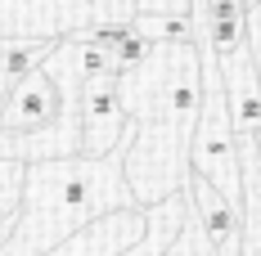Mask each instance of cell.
Returning a JSON list of instances; mask_svg holds the SVG:
<instances>
[{"instance_id":"6da1fadb","label":"cell","mask_w":261,"mask_h":256,"mask_svg":"<svg viewBox=\"0 0 261 256\" xmlns=\"http://www.w3.org/2000/svg\"><path fill=\"white\" fill-rule=\"evenodd\" d=\"M130 117L126 184L135 207H153L185 193L194 176L189 144L203 112V59L194 41H153V54L117 77Z\"/></svg>"},{"instance_id":"7a4b0ae2","label":"cell","mask_w":261,"mask_h":256,"mask_svg":"<svg viewBox=\"0 0 261 256\" xmlns=\"http://www.w3.org/2000/svg\"><path fill=\"white\" fill-rule=\"evenodd\" d=\"M130 144V139H126ZM126 144L108 157H45L27 162L23 207L5 256H45L90 220L135 207L126 184Z\"/></svg>"},{"instance_id":"3957f363","label":"cell","mask_w":261,"mask_h":256,"mask_svg":"<svg viewBox=\"0 0 261 256\" xmlns=\"http://www.w3.org/2000/svg\"><path fill=\"white\" fill-rule=\"evenodd\" d=\"M189 166L194 176H203L225 193V203L243 211V171H239V135L230 122V103H225V86H221V63L203 59V112L194 126V144H189Z\"/></svg>"},{"instance_id":"277c9868","label":"cell","mask_w":261,"mask_h":256,"mask_svg":"<svg viewBox=\"0 0 261 256\" xmlns=\"http://www.w3.org/2000/svg\"><path fill=\"white\" fill-rule=\"evenodd\" d=\"M130 139V117L122 108L117 77L95 72L81 81V157H108Z\"/></svg>"},{"instance_id":"5b68a950","label":"cell","mask_w":261,"mask_h":256,"mask_svg":"<svg viewBox=\"0 0 261 256\" xmlns=\"http://www.w3.org/2000/svg\"><path fill=\"white\" fill-rule=\"evenodd\" d=\"M149 230V211L144 207H126L90 220L86 230H77L72 238H63L59 247H50L45 256H122L126 247H135Z\"/></svg>"},{"instance_id":"8992f818","label":"cell","mask_w":261,"mask_h":256,"mask_svg":"<svg viewBox=\"0 0 261 256\" xmlns=\"http://www.w3.org/2000/svg\"><path fill=\"white\" fill-rule=\"evenodd\" d=\"M185 198L207 234V243L216 247V256H243V211L234 203H225V193H216L203 176H189Z\"/></svg>"},{"instance_id":"52a82bcc","label":"cell","mask_w":261,"mask_h":256,"mask_svg":"<svg viewBox=\"0 0 261 256\" xmlns=\"http://www.w3.org/2000/svg\"><path fill=\"white\" fill-rule=\"evenodd\" d=\"M221 86H225L234 135H257L261 130V72L252 63V50L221 59Z\"/></svg>"},{"instance_id":"ba28073f","label":"cell","mask_w":261,"mask_h":256,"mask_svg":"<svg viewBox=\"0 0 261 256\" xmlns=\"http://www.w3.org/2000/svg\"><path fill=\"white\" fill-rule=\"evenodd\" d=\"M144 211H149V230H144V238H140L135 247H126L122 256H162L171 243H176L185 216H189V198L176 193V198H162V203L144 207Z\"/></svg>"},{"instance_id":"9c48e42d","label":"cell","mask_w":261,"mask_h":256,"mask_svg":"<svg viewBox=\"0 0 261 256\" xmlns=\"http://www.w3.org/2000/svg\"><path fill=\"white\" fill-rule=\"evenodd\" d=\"M23 176H27V162L0 157V220L18 216V207H23Z\"/></svg>"},{"instance_id":"30bf717a","label":"cell","mask_w":261,"mask_h":256,"mask_svg":"<svg viewBox=\"0 0 261 256\" xmlns=\"http://www.w3.org/2000/svg\"><path fill=\"white\" fill-rule=\"evenodd\" d=\"M162 256H216V247L207 243V234H203V225H198V216H194V211L185 216V225H180V234H176V243H171Z\"/></svg>"},{"instance_id":"8fae6325","label":"cell","mask_w":261,"mask_h":256,"mask_svg":"<svg viewBox=\"0 0 261 256\" xmlns=\"http://www.w3.org/2000/svg\"><path fill=\"white\" fill-rule=\"evenodd\" d=\"M135 18V0H95L90 5V23H130Z\"/></svg>"},{"instance_id":"7c38bea8","label":"cell","mask_w":261,"mask_h":256,"mask_svg":"<svg viewBox=\"0 0 261 256\" xmlns=\"http://www.w3.org/2000/svg\"><path fill=\"white\" fill-rule=\"evenodd\" d=\"M194 0H135V14H171V18H189Z\"/></svg>"},{"instance_id":"4fadbf2b","label":"cell","mask_w":261,"mask_h":256,"mask_svg":"<svg viewBox=\"0 0 261 256\" xmlns=\"http://www.w3.org/2000/svg\"><path fill=\"white\" fill-rule=\"evenodd\" d=\"M243 23H248V45H252V41H261V5L243 14Z\"/></svg>"},{"instance_id":"5bb4252c","label":"cell","mask_w":261,"mask_h":256,"mask_svg":"<svg viewBox=\"0 0 261 256\" xmlns=\"http://www.w3.org/2000/svg\"><path fill=\"white\" fill-rule=\"evenodd\" d=\"M248 50H252V63H257V72H261V41H252Z\"/></svg>"},{"instance_id":"9a60e30c","label":"cell","mask_w":261,"mask_h":256,"mask_svg":"<svg viewBox=\"0 0 261 256\" xmlns=\"http://www.w3.org/2000/svg\"><path fill=\"white\" fill-rule=\"evenodd\" d=\"M261 0H239V9H243V14H248V9H257Z\"/></svg>"},{"instance_id":"2e32d148","label":"cell","mask_w":261,"mask_h":256,"mask_svg":"<svg viewBox=\"0 0 261 256\" xmlns=\"http://www.w3.org/2000/svg\"><path fill=\"white\" fill-rule=\"evenodd\" d=\"M81 5H95V0H81Z\"/></svg>"}]
</instances>
